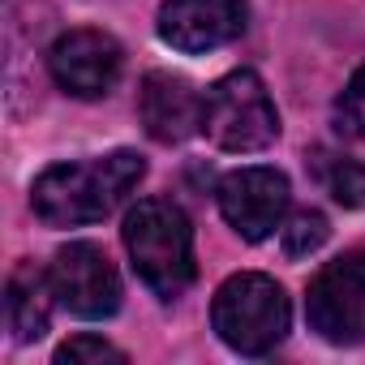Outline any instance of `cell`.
<instances>
[{"label":"cell","mask_w":365,"mask_h":365,"mask_svg":"<svg viewBox=\"0 0 365 365\" xmlns=\"http://www.w3.org/2000/svg\"><path fill=\"white\" fill-rule=\"evenodd\" d=\"M146 176L138 150H112L78 163H52L31 190V207L52 228H82L112 215Z\"/></svg>","instance_id":"6da1fadb"},{"label":"cell","mask_w":365,"mask_h":365,"mask_svg":"<svg viewBox=\"0 0 365 365\" xmlns=\"http://www.w3.org/2000/svg\"><path fill=\"white\" fill-rule=\"evenodd\" d=\"M125 250L138 279L159 297L176 301L194 284V228L172 198H142L125 215Z\"/></svg>","instance_id":"7a4b0ae2"},{"label":"cell","mask_w":365,"mask_h":365,"mask_svg":"<svg viewBox=\"0 0 365 365\" xmlns=\"http://www.w3.org/2000/svg\"><path fill=\"white\" fill-rule=\"evenodd\" d=\"M288 322H292V305L284 288L258 271L232 275L211 305L215 335L241 356H267L271 348H279L288 335Z\"/></svg>","instance_id":"3957f363"},{"label":"cell","mask_w":365,"mask_h":365,"mask_svg":"<svg viewBox=\"0 0 365 365\" xmlns=\"http://www.w3.org/2000/svg\"><path fill=\"white\" fill-rule=\"evenodd\" d=\"M202 133L232 155L267 150L279 138V112L258 73L237 69L202 95Z\"/></svg>","instance_id":"277c9868"},{"label":"cell","mask_w":365,"mask_h":365,"mask_svg":"<svg viewBox=\"0 0 365 365\" xmlns=\"http://www.w3.org/2000/svg\"><path fill=\"white\" fill-rule=\"evenodd\" d=\"M305 318L327 344L365 339V250H348L309 279Z\"/></svg>","instance_id":"5b68a950"},{"label":"cell","mask_w":365,"mask_h":365,"mask_svg":"<svg viewBox=\"0 0 365 365\" xmlns=\"http://www.w3.org/2000/svg\"><path fill=\"white\" fill-rule=\"evenodd\" d=\"M215 198H220V215L241 241H267L288 220V176L267 163L237 168L220 180Z\"/></svg>","instance_id":"8992f818"},{"label":"cell","mask_w":365,"mask_h":365,"mask_svg":"<svg viewBox=\"0 0 365 365\" xmlns=\"http://www.w3.org/2000/svg\"><path fill=\"white\" fill-rule=\"evenodd\" d=\"M48 275H52L56 301L78 318H112L120 309V275L108 262V254L91 241L65 245L52 258Z\"/></svg>","instance_id":"52a82bcc"},{"label":"cell","mask_w":365,"mask_h":365,"mask_svg":"<svg viewBox=\"0 0 365 365\" xmlns=\"http://www.w3.org/2000/svg\"><path fill=\"white\" fill-rule=\"evenodd\" d=\"M48 69L56 78V86L73 99H103L112 95V86L120 82V69H125V52L112 35L103 31H69L52 43L48 52Z\"/></svg>","instance_id":"ba28073f"},{"label":"cell","mask_w":365,"mask_h":365,"mask_svg":"<svg viewBox=\"0 0 365 365\" xmlns=\"http://www.w3.org/2000/svg\"><path fill=\"white\" fill-rule=\"evenodd\" d=\"M245 31V0H163L159 39L185 56L215 52Z\"/></svg>","instance_id":"9c48e42d"},{"label":"cell","mask_w":365,"mask_h":365,"mask_svg":"<svg viewBox=\"0 0 365 365\" xmlns=\"http://www.w3.org/2000/svg\"><path fill=\"white\" fill-rule=\"evenodd\" d=\"M138 112L142 125L155 142H185L190 133L202 129V95L172 73H146L138 91Z\"/></svg>","instance_id":"30bf717a"},{"label":"cell","mask_w":365,"mask_h":365,"mask_svg":"<svg viewBox=\"0 0 365 365\" xmlns=\"http://www.w3.org/2000/svg\"><path fill=\"white\" fill-rule=\"evenodd\" d=\"M52 305H56V288H52V275L22 262L9 284H5V322L14 331L18 344H35L48 335V322H52Z\"/></svg>","instance_id":"8fae6325"},{"label":"cell","mask_w":365,"mask_h":365,"mask_svg":"<svg viewBox=\"0 0 365 365\" xmlns=\"http://www.w3.org/2000/svg\"><path fill=\"white\" fill-rule=\"evenodd\" d=\"M309 172L322 185V194H331L339 207H365V163L318 146L309 150Z\"/></svg>","instance_id":"7c38bea8"},{"label":"cell","mask_w":365,"mask_h":365,"mask_svg":"<svg viewBox=\"0 0 365 365\" xmlns=\"http://www.w3.org/2000/svg\"><path fill=\"white\" fill-rule=\"evenodd\" d=\"M327 237H331V228H327L322 211H297V215H288L279 224V245H284L288 258H305V254L322 250Z\"/></svg>","instance_id":"4fadbf2b"},{"label":"cell","mask_w":365,"mask_h":365,"mask_svg":"<svg viewBox=\"0 0 365 365\" xmlns=\"http://www.w3.org/2000/svg\"><path fill=\"white\" fill-rule=\"evenodd\" d=\"M335 129L344 138H365V69L348 78V86L335 99Z\"/></svg>","instance_id":"5bb4252c"},{"label":"cell","mask_w":365,"mask_h":365,"mask_svg":"<svg viewBox=\"0 0 365 365\" xmlns=\"http://www.w3.org/2000/svg\"><path fill=\"white\" fill-rule=\"evenodd\" d=\"M56 361H61V365H82V361H112V365H125L129 356H125L116 344L99 339V335H73L69 344L56 348Z\"/></svg>","instance_id":"9a60e30c"}]
</instances>
